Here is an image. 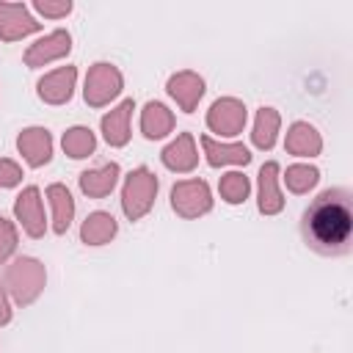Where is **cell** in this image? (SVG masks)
Masks as SVG:
<instances>
[{"instance_id": "obj_22", "label": "cell", "mask_w": 353, "mask_h": 353, "mask_svg": "<svg viewBox=\"0 0 353 353\" xmlns=\"http://www.w3.org/2000/svg\"><path fill=\"white\" fill-rule=\"evenodd\" d=\"M221 190H223L226 201H243L245 193H248V182L240 174H226L223 182H221Z\"/></svg>"}, {"instance_id": "obj_3", "label": "cell", "mask_w": 353, "mask_h": 353, "mask_svg": "<svg viewBox=\"0 0 353 353\" xmlns=\"http://www.w3.org/2000/svg\"><path fill=\"white\" fill-rule=\"evenodd\" d=\"M174 210H179L182 215H196L204 212L210 207V196L204 182H182L174 188Z\"/></svg>"}, {"instance_id": "obj_17", "label": "cell", "mask_w": 353, "mask_h": 353, "mask_svg": "<svg viewBox=\"0 0 353 353\" xmlns=\"http://www.w3.org/2000/svg\"><path fill=\"white\" fill-rule=\"evenodd\" d=\"M204 149H207L212 165H221V163H248L251 160L245 146H218L210 138H204Z\"/></svg>"}, {"instance_id": "obj_28", "label": "cell", "mask_w": 353, "mask_h": 353, "mask_svg": "<svg viewBox=\"0 0 353 353\" xmlns=\"http://www.w3.org/2000/svg\"><path fill=\"white\" fill-rule=\"evenodd\" d=\"M3 320H8V309H6V301H3V295H0V323Z\"/></svg>"}, {"instance_id": "obj_1", "label": "cell", "mask_w": 353, "mask_h": 353, "mask_svg": "<svg viewBox=\"0 0 353 353\" xmlns=\"http://www.w3.org/2000/svg\"><path fill=\"white\" fill-rule=\"evenodd\" d=\"M303 243L320 256H342L353 248V193L328 188L303 210Z\"/></svg>"}, {"instance_id": "obj_23", "label": "cell", "mask_w": 353, "mask_h": 353, "mask_svg": "<svg viewBox=\"0 0 353 353\" xmlns=\"http://www.w3.org/2000/svg\"><path fill=\"white\" fill-rule=\"evenodd\" d=\"M273 127H276V116L270 110H262L259 113V124H256V143L259 146H270L273 143Z\"/></svg>"}, {"instance_id": "obj_8", "label": "cell", "mask_w": 353, "mask_h": 353, "mask_svg": "<svg viewBox=\"0 0 353 353\" xmlns=\"http://www.w3.org/2000/svg\"><path fill=\"white\" fill-rule=\"evenodd\" d=\"M33 28H36V22L25 14V8H19V6H0V33L6 39H14V36L28 33Z\"/></svg>"}, {"instance_id": "obj_2", "label": "cell", "mask_w": 353, "mask_h": 353, "mask_svg": "<svg viewBox=\"0 0 353 353\" xmlns=\"http://www.w3.org/2000/svg\"><path fill=\"white\" fill-rule=\"evenodd\" d=\"M154 190H157V182H154V176L149 171L138 168L135 174H130L127 190H124V210H127V215L130 218L143 215L149 210V204H152Z\"/></svg>"}, {"instance_id": "obj_24", "label": "cell", "mask_w": 353, "mask_h": 353, "mask_svg": "<svg viewBox=\"0 0 353 353\" xmlns=\"http://www.w3.org/2000/svg\"><path fill=\"white\" fill-rule=\"evenodd\" d=\"M292 176H290V182H292V188H303V185H312L314 179H317V171H303V168H292L290 171Z\"/></svg>"}, {"instance_id": "obj_19", "label": "cell", "mask_w": 353, "mask_h": 353, "mask_svg": "<svg viewBox=\"0 0 353 353\" xmlns=\"http://www.w3.org/2000/svg\"><path fill=\"white\" fill-rule=\"evenodd\" d=\"M163 160H165L171 168H176V171H185V168H190V165L196 163V157H193V149H190V138H188V135H182L176 143H171V146L165 149Z\"/></svg>"}, {"instance_id": "obj_20", "label": "cell", "mask_w": 353, "mask_h": 353, "mask_svg": "<svg viewBox=\"0 0 353 353\" xmlns=\"http://www.w3.org/2000/svg\"><path fill=\"white\" fill-rule=\"evenodd\" d=\"M168 127H171V119H168L165 108L152 102L146 108V113H143V130H146V135L149 138H160V135H165Z\"/></svg>"}, {"instance_id": "obj_10", "label": "cell", "mask_w": 353, "mask_h": 353, "mask_svg": "<svg viewBox=\"0 0 353 353\" xmlns=\"http://www.w3.org/2000/svg\"><path fill=\"white\" fill-rule=\"evenodd\" d=\"M281 207L279 190H276V163L262 165L259 171V210L262 212H276Z\"/></svg>"}, {"instance_id": "obj_25", "label": "cell", "mask_w": 353, "mask_h": 353, "mask_svg": "<svg viewBox=\"0 0 353 353\" xmlns=\"http://www.w3.org/2000/svg\"><path fill=\"white\" fill-rule=\"evenodd\" d=\"M19 182V168L8 160L0 163V185H17Z\"/></svg>"}, {"instance_id": "obj_5", "label": "cell", "mask_w": 353, "mask_h": 353, "mask_svg": "<svg viewBox=\"0 0 353 353\" xmlns=\"http://www.w3.org/2000/svg\"><path fill=\"white\" fill-rule=\"evenodd\" d=\"M245 121V110L232 102V99H223V102H215L212 105V113H210V124L221 132H237Z\"/></svg>"}, {"instance_id": "obj_12", "label": "cell", "mask_w": 353, "mask_h": 353, "mask_svg": "<svg viewBox=\"0 0 353 353\" xmlns=\"http://www.w3.org/2000/svg\"><path fill=\"white\" fill-rule=\"evenodd\" d=\"M72 80H74V69H61V72L50 74L47 80H41V97H47V99H52V102L69 99V94H72Z\"/></svg>"}, {"instance_id": "obj_14", "label": "cell", "mask_w": 353, "mask_h": 353, "mask_svg": "<svg viewBox=\"0 0 353 353\" xmlns=\"http://www.w3.org/2000/svg\"><path fill=\"white\" fill-rule=\"evenodd\" d=\"M50 199H52V210H55V232H66V226L72 221V212H74L72 196H69L66 188L52 185L50 188Z\"/></svg>"}, {"instance_id": "obj_7", "label": "cell", "mask_w": 353, "mask_h": 353, "mask_svg": "<svg viewBox=\"0 0 353 353\" xmlns=\"http://www.w3.org/2000/svg\"><path fill=\"white\" fill-rule=\"evenodd\" d=\"M17 215L22 218V223H25V229H28L30 234H41V232H44V221H41L36 188H28V190L19 196V201H17Z\"/></svg>"}, {"instance_id": "obj_9", "label": "cell", "mask_w": 353, "mask_h": 353, "mask_svg": "<svg viewBox=\"0 0 353 353\" xmlns=\"http://www.w3.org/2000/svg\"><path fill=\"white\" fill-rule=\"evenodd\" d=\"M19 149L28 154L33 165H41L50 160V135L44 130H28L19 138Z\"/></svg>"}, {"instance_id": "obj_16", "label": "cell", "mask_w": 353, "mask_h": 353, "mask_svg": "<svg viewBox=\"0 0 353 353\" xmlns=\"http://www.w3.org/2000/svg\"><path fill=\"white\" fill-rule=\"evenodd\" d=\"M116 174H119V168H116V165H105V168L91 171V174L85 171V174H83V190H85V193H91V196H105V193L113 188Z\"/></svg>"}, {"instance_id": "obj_4", "label": "cell", "mask_w": 353, "mask_h": 353, "mask_svg": "<svg viewBox=\"0 0 353 353\" xmlns=\"http://www.w3.org/2000/svg\"><path fill=\"white\" fill-rule=\"evenodd\" d=\"M116 91H119V74H116L108 63H99V66L91 72V77H88L85 99L94 102V105H99V102H105L108 97H113Z\"/></svg>"}, {"instance_id": "obj_26", "label": "cell", "mask_w": 353, "mask_h": 353, "mask_svg": "<svg viewBox=\"0 0 353 353\" xmlns=\"http://www.w3.org/2000/svg\"><path fill=\"white\" fill-rule=\"evenodd\" d=\"M11 248H14V232H11V226L0 218V259H3Z\"/></svg>"}, {"instance_id": "obj_18", "label": "cell", "mask_w": 353, "mask_h": 353, "mask_svg": "<svg viewBox=\"0 0 353 353\" xmlns=\"http://www.w3.org/2000/svg\"><path fill=\"white\" fill-rule=\"evenodd\" d=\"M66 50H69V36H66V33H55V36H50L47 41H39V44L30 50L28 61H30V63H39V61L55 58V55H61V52H66Z\"/></svg>"}, {"instance_id": "obj_15", "label": "cell", "mask_w": 353, "mask_h": 353, "mask_svg": "<svg viewBox=\"0 0 353 353\" xmlns=\"http://www.w3.org/2000/svg\"><path fill=\"white\" fill-rule=\"evenodd\" d=\"M113 232H116L113 218H110V215H105V212H94V215L85 221V226H83V240H85V243H94V245H99V243H105Z\"/></svg>"}, {"instance_id": "obj_11", "label": "cell", "mask_w": 353, "mask_h": 353, "mask_svg": "<svg viewBox=\"0 0 353 353\" xmlns=\"http://www.w3.org/2000/svg\"><path fill=\"white\" fill-rule=\"evenodd\" d=\"M132 110V102H121L116 110H110V116L102 119V130H105V138L110 143H124L127 141V116Z\"/></svg>"}, {"instance_id": "obj_6", "label": "cell", "mask_w": 353, "mask_h": 353, "mask_svg": "<svg viewBox=\"0 0 353 353\" xmlns=\"http://www.w3.org/2000/svg\"><path fill=\"white\" fill-rule=\"evenodd\" d=\"M33 268H36V262H30V259H19L17 268H11V273H8V281L14 284V292H17L19 301H30V298L36 295V290H39L41 276H33V279L28 276Z\"/></svg>"}, {"instance_id": "obj_27", "label": "cell", "mask_w": 353, "mask_h": 353, "mask_svg": "<svg viewBox=\"0 0 353 353\" xmlns=\"http://www.w3.org/2000/svg\"><path fill=\"white\" fill-rule=\"evenodd\" d=\"M39 8L47 11V14H63V11H69V3H66V6H47V3H39Z\"/></svg>"}, {"instance_id": "obj_21", "label": "cell", "mask_w": 353, "mask_h": 353, "mask_svg": "<svg viewBox=\"0 0 353 353\" xmlns=\"http://www.w3.org/2000/svg\"><path fill=\"white\" fill-rule=\"evenodd\" d=\"M63 149L72 154V157H85L91 149H94V135L83 127L77 130H69V135L63 138Z\"/></svg>"}, {"instance_id": "obj_13", "label": "cell", "mask_w": 353, "mask_h": 353, "mask_svg": "<svg viewBox=\"0 0 353 353\" xmlns=\"http://www.w3.org/2000/svg\"><path fill=\"white\" fill-rule=\"evenodd\" d=\"M168 88H171V94L182 102L185 110H190L193 102H196V99L201 97V91H204V88H201V80L193 77V74H179V77H174Z\"/></svg>"}]
</instances>
